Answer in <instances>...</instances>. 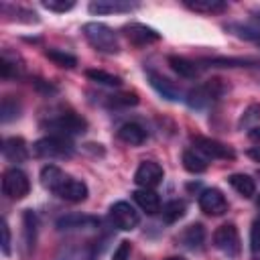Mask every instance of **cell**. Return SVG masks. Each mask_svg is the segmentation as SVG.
I'll return each mask as SVG.
<instances>
[{
	"label": "cell",
	"mask_w": 260,
	"mask_h": 260,
	"mask_svg": "<svg viewBox=\"0 0 260 260\" xmlns=\"http://www.w3.org/2000/svg\"><path fill=\"white\" fill-rule=\"evenodd\" d=\"M83 37L100 53L116 55L120 51L118 35L108 24H104V22H87V24H83Z\"/></svg>",
	"instance_id": "6da1fadb"
},
{
	"label": "cell",
	"mask_w": 260,
	"mask_h": 260,
	"mask_svg": "<svg viewBox=\"0 0 260 260\" xmlns=\"http://www.w3.org/2000/svg\"><path fill=\"white\" fill-rule=\"evenodd\" d=\"M43 128L55 132V136H75V134H83L87 130V122L85 118H81L75 112H59L55 116H51L49 120L43 122Z\"/></svg>",
	"instance_id": "7a4b0ae2"
},
{
	"label": "cell",
	"mask_w": 260,
	"mask_h": 260,
	"mask_svg": "<svg viewBox=\"0 0 260 260\" xmlns=\"http://www.w3.org/2000/svg\"><path fill=\"white\" fill-rule=\"evenodd\" d=\"M225 89H228V87L221 83V79H209V81H205L203 85H197V87L189 89L187 95H185V102H187V106L193 108V110H203V108L209 106L213 100H219Z\"/></svg>",
	"instance_id": "3957f363"
},
{
	"label": "cell",
	"mask_w": 260,
	"mask_h": 260,
	"mask_svg": "<svg viewBox=\"0 0 260 260\" xmlns=\"http://www.w3.org/2000/svg\"><path fill=\"white\" fill-rule=\"evenodd\" d=\"M32 154L39 158H69L73 154V144L65 136H45L32 144Z\"/></svg>",
	"instance_id": "277c9868"
},
{
	"label": "cell",
	"mask_w": 260,
	"mask_h": 260,
	"mask_svg": "<svg viewBox=\"0 0 260 260\" xmlns=\"http://www.w3.org/2000/svg\"><path fill=\"white\" fill-rule=\"evenodd\" d=\"M28 191H30V181H28L24 171L12 167V169H8L4 173V177H2V193L8 199H16L18 201V199L26 197Z\"/></svg>",
	"instance_id": "5b68a950"
},
{
	"label": "cell",
	"mask_w": 260,
	"mask_h": 260,
	"mask_svg": "<svg viewBox=\"0 0 260 260\" xmlns=\"http://www.w3.org/2000/svg\"><path fill=\"white\" fill-rule=\"evenodd\" d=\"M213 246L225 254L228 258H236L240 254V234L234 223H223L213 232Z\"/></svg>",
	"instance_id": "8992f818"
},
{
	"label": "cell",
	"mask_w": 260,
	"mask_h": 260,
	"mask_svg": "<svg viewBox=\"0 0 260 260\" xmlns=\"http://www.w3.org/2000/svg\"><path fill=\"white\" fill-rule=\"evenodd\" d=\"M110 217L114 221V225L122 232H130L140 223V215L138 211L128 203V201H116L110 207Z\"/></svg>",
	"instance_id": "52a82bcc"
},
{
	"label": "cell",
	"mask_w": 260,
	"mask_h": 260,
	"mask_svg": "<svg viewBox=\"0 0 260 260\" xmlns=\"http://www.w3.org/2000/svg\"><path fill=\"white\" fill-rule=\"evenodd\" d=\"M51 193H55V195H57L59 199H63V201L79 203V201H83V199L87 197V185H85L83 181H79V179H73V177L65 175V177L59 181V185H57Z\"/></svg>",
	"instance_id": "ba28073f"
},
{
	"label": "cell",
	"mask_w": 260,
	"mask_h": 260,
	"mask_svg": "<svg viewBox=\"0 0 260 260\" xmlns=\"http://www.w3.org/2000/svg\"><path fill=\"white\" fill-rule=\"evenodd\" d=\"M193 146L197 152L205 154L207 158H223V160H232L236 156V152L232 150V146L219 142V140H213V138H207V136H193Z\"/></svg>",
	"instance_id": "9c48e42d"
},
{
	"label": "cell",
	"mask_w": 260,
	"mask_h": 260,
	"mask_svg": "<svg viewBox=\"0 0 260 260\" xmlns=\"http://www.w3.org/2000/svg\"><path fill=\"white\" fill-rule=\"evenodd\" d=\"M201 211H205L207 215H223L228 211V201L223 197V193L219 189H203L199 193V199H197Z\"/></svg>",
	"instance_id": "30bf717a"
},
{
	"label": "cell",
	"mask_w": 260,
	"mask_h": 260,
	"mask_svg": "<svg viewBox=\"0 0 260 260\" xmlns=\"http://www.w3.org/2000/svg\"><path fill=\"white\" fill-rule=\"evenodd\" d=\"M162 167L156 160H142L134 173V181L144 189H152L162 181Z\"/></svg>",
	"instance_id": "8fae6325"
},
{
	"label": "cell",
	"mask_w": 260,
	"mask_h": 260,
	"mask_svg": "<svg viewBox=\"0 0 260 260\" xmlns=\"http://www.w3.org/2000/svg\"><path fill=\"white\" fill-rule=\"evenodd\" d=\"M124 35H126V39H128L132 45H136V47H144V45H150V43L160 41V35H158L154 28H150V26H146V24H140V22H130V24H126V26H124Z\"/></svg>",
	"instance_id": "7c38bea8"
},
{
	"label": "cell",
	"mask_w": 260,
	"mask_h": 260,
	"mask_svg": "<svg viewBox=\"0 0 260 260\" xmlns=\"http://www.w3.org/2000/svg\"><path fill=\"white\" fill-rule=\"evenodd\" d=\"M57 230L71 232V230H95L100 225V219L93 215H81V213H69L57 219Z\"/></svg>",
	"instance_id": "4fadbf2b"
},
{
	"label": "cell",
	"mask_w": 260,
	"mask_h": 260,
	"mask_svg": "<svg viewBox=\"0 0 260 260\" xmlns=\"http://www.w3.org/2000/svg\"><path fill=\"white\" fill-rule=\"evenodd\" d=\"M134 8H138V4L128 0H93L87 6L91 14H120V12H132Z\"/></svg>",
	"instance_id": "5bb4252c"
},
{
	"label": "cell",
	"mask_w": 260,
	"mask_h": 260,
	"mask_svg": "<svg viewBox=\"0 0 260 260\" xmlns=\"http://www.w3.org/2000/svg\"><path fill=\"white\" fill-rule=\"evenodd\" d=\"M148 81H150V85L165 98V100H171V102H179V100H185L183 98V91H181V87L179 85H175L171 79H167V77H162L160 73H156V71H148Z\"/></svg>",
	"instance_id": "9a60e30c"
},
{
	"label": "cell",
	"mask_w": 260,
	"mask_h": 260,
	"mask_svg": "<svg viewBox=\"0 0 260 260\" xmlns=\"http://www.w3.org/2000/svg\"><path fill=\"white\" fill-rule=\"evenodd\" d=\"M2 154L10 162H22L28 158V146L22 138L10 136V138H4V142H2Z\"/></svg>",
	"instance_id": "2e32d148"
},
{
	"label": "cell",
	"mask_w": 260,
	"mask_h": 260,
	"mask_svg": "<svg viewBox=\"0 0 260 260\" xmlns=\"http://www.w3.org/2000/svg\"><path fill=\"white\" fill-rule=\"evenodd\" d=\"M203 242H205V230L201 223H191L177 236V244H181L187 250H199Z\"/></svg>",
	"instance_id": "e0dca14e"
},
{
	"label": "cell",
	"mask_w": 260,
	"mask_h": 260,
	"mask_svg": "<svg viewBox=\"0 0 260 260\" xmlns=\"http://www.w3.org/2000/svg\"><path fill=\"white\" fill-rule=\"evenodd\" d=\"M22 71H24V63H22L20 55L4 49L2 59H0V75L4 79H12V77H20Z\"/></svg>",
	"instance_id": "ac0fdd59"
},
{
	"label": "cell",
	"mask_w": 260,
	"mask_h": 260,
	"mask_svg": "<svg viewBox=\"0 0 260 260\" xmlns=\"http://www.w3.org/2000/svg\"><path fill=\"white\" fill-rule=\"evenodd\" d=\"M22 250L24 256H28V252L35 250V242H37V215L35 211L26 209L22 213Z\"/></svg>",
	"instance_id": "d6986e66"
},
{
	"label": "cell",
	"mask_w": 260,
	"mask_h": 260,
	"mask_svg": "<svg viewBox=\"0 0 260 260\" xmlns=\"http://www.w3.org/2000/svg\"><path fill=\"white\" fill-rule=\"evenodd\" d=\"M132 197H134V201L138 203V207H140L142 211H146L148 215H154L156 211H160V197H158L156 191L140 187V189H136V191L132 193Z\"/></svg>",
	"instance_id": "ffe728a7"
},
{
	"label": "cell",
	"mask_w": 260,
	"mask_h": 260,
	"mask_svg": "<svg viewBox=\"0 0 260 260\" xmlns=\"http://www.w3.org/2000/svg\"><path fill=\"white\" fill-rule=\"evenodd\" d=\"M116 134H118V138H120L122 142L132 144V146L142 144V142L146 140V136H148L146 130H144L140 124H136V122H126V124H122Z\"/></svg>",
	"instance_id": "44dd1931"
},
{
	"label": "cell",
	"mask_w": 260,
	"mask_h": 260,
	"mask_svg": "<svg viewBox=\"0 0 260 260\" xmlns=\"http://www.w3.org/2000/svg\"><path fill=\"white\" fill-rule=\"evenodd\" d=\"M167 61H169L171 69L175 73H179L181 77H185V79H197L199 77V67H197L195 61L185 59V57H179V55H171Z\"/></svg>",
	"instance_id": "7402d4cb"
},
{
	"label": "cell",
	"mask_w": 260,
	"mask_h": 260,
	"mask_svg": "<svg viewBox=\"0 0 260 260\" xmlns=\"http://www.w3.org/2000/svg\"><path fill=\"white\" fill-rule=\"evenodd\" d=\"M185 6L199 14H219L228 8L223 0H185Z\"/></svg>",
	"instance_id": "603a6c76"
},
{
	"label": "cell",
	"mask_w": 260,
	"mask_h": 260,
	"mask_svg": "<svg viewBox=\"0 0 260 260\" xmlns=\"http://www.w3.org/2000/svg\"><path fill=\"white\" fill-rule=\"evenodd\" d=\"M228 183L232 185L234 191H238L242 197H252L256 193V183L250 175H244V173H234L228 177Z\"/></svg>",
	"instance_id": "cb8c5ba5"
},
{
	"label": "cell",
	"mask_w": 260,
	"mask_h": 260,
	"mask_svg": "<svg viewBox=\"0 0 260 260\" xmlns=\"http://www.w3.org/2000/svg\"><path fill=\"white\" fill-rule=\"evenodd\" d=\"M63 177H65V173H63L59 167H55V165H47V167L41 169V183H43V187L49 189V191H53V189L59 185V181H61Z\"/></svg>",
	"instance_id": "d4e9b609"
},
{
	"label": "cell",
	"mask_w": 260,
	"mask_h": 260,
	"mask_svg": "<svg viewBox=\"0 0 260 260\" xmlns=\"http://www.w3.org/2000/svg\"><path fill=\"white\" fill-rule=\"evenodd\" d=\"M20 116V102L12 95H4L2 98V106H0V120L6 124L14 118Z\"/></svg>",
	"instance_id": "484cf974"
},
{
	"label": "cell",
	"mask_w": 260,
	"mask_h": 260,
	"mask_svg": "<svg viewBox=\"0 0 260 260\" xmlns=\"http://www.w3.org/2000/svg\"><path fill=\"white\" fill-rule=\"evenodd\" d=\"M260 122V104H250L244 112H242V116H240V120H238V128L240 130H252L256 124Z\"/></svg>",
	"instance_id": "4316f807"
},
{
	"label": "cell",
	"mask_w": 260,
	"mask_h": 260,
	"mask_svg": "<svg viewBox=\"0 0 260 260\" xmlns=\"http://www.w3.org/2000/svg\"><path fill=\"white\" fill-rule=\"evenodd\" d=\"M85 75L95 81V83H102V85H110V87H120L122 85V79L114 73H108V71H102V69H87Z\"/></svg>",
	"instance_id": "83f0119b"
},
{
	"label": "cell",
	"mask_w": 260,
	"mask_h": 260,
	"mask_svg": "<svg viewBox=\"0 0 260 260\" xmlns=\"http://www.w3.org/2000/svg\"><path fill=\"white\" fill-rule=\"evenodd\" d=\"M183 167H185L189 173L197 175V173H203V171L207 169V162H205V158L199 156L195 150H185V152H183Z\"/></svg>",
	"instance_id": "f1b7e54d"
},
{
	"label": "cell",
	"mask_w": 260,
	"mask_h": 260,
	"mask_svg": "<svg viewBox=\"0 0 260 260\" xmlns=\"http://www.w3.org/2000/svg\"><path fill=\"white\" fill-rule=\"evenodd\" d=\"M185 211H187V205H185V201H181V199H175V201H169V203L165 205V209H162V217H165V221L173 223V221L181 219V217L185 215Z\"/></svg>",
	"instance_id": "f546056e"
},
{
	"label": "cell",
	"mask_w": 260,
	"mask_h": 260,
	"mask_svg": "<svg viewBox=\"0 0 260 260\" xmlns=\"http://www.w3.org/2000/svg\"><path fill=\"white\" fill-rule=\"evenodd\" d=\"M47 57H49L55 65H59V67L71 69V67L77 65V59H75L71 53H65V51H61V49H49V51H47Z\"/></svg>",
	"instance_id": "4dcf8cb0"
},
{
	"label": "cell",
	"mask_w": 260,
	"mask_h": 260,
	"mask_svg": "<svg viewBox=\"0 0 260 260\" xmlns=\"http://www.w3.org/2000/svg\"><path fill=\"white\" fill-rule=\"evenodd\" d=\"M108 104L110 106H122V108H128V106H136L138 104V95L136 93H130V91H124V93H114V95H108Z\"/></svg>",
	"instance_id": "1f68e13d"
},
{
	"label": "cell",
	"mask_w": 260,
	"mask_h": 260,
	"mask_svg": "<svg viewBox=\"0 0 260 260\" xmlns=\"http://www.w3.org/2000/svg\"><path fill=\"white\" fill-rule=\"evenodd\" d=\"M43 6L51 12H67L75 6L73 0H43Z\"/></svg>",
	"instance_id": "d6a6232c"
},
{
	"label": "cell",
	"mask_w": 260,
	"mask_h": 260,
	"mask_svg": "<svg viewBox=\"0 0 260 260\" xmlns=\"http://www.w3.org/2000/svg\"><path fill=\"white\" fill-rule=\"evenodd\" d=\"M0 232H2V254L4 256H8L10 254V228H8V221L6 219H2V223H0Z\"/></svg>",
	"instance_id": "836d02e7"
},
{
	"label": "cell",
	"mask_w": 260,
	"mask_h": 260,
	"mask_svg": "<svg viewBox=\"0 0 260 260\" xmlns=\"http://www.w3.org/2000/svg\"><path fill=\"white\" fill-rule=\"evenodd\" d=\"M130 252H132V246H130V242L122 240V242L118 244V248L114 250V256H112V260H128V258H130Z\"/></svg>",
	"instance_id": "e575fe53"
},
{
	"label": "cell",
	"mask_w": 260,
	"mask_h": 260,
	"mask_svg": "<svg viewBox=\"0 0 260 260\" xmlns=\"http://www.w3.org/2000/svg\"><path fill=\"white\" fill-rule=\"evenodd\" d=\"M250 250L252 252H260V221L252 223V230H250Z\"/></svg>",
	"instance_id": "d590c367"
},
{
	"label": "cell",
	"mask_w": 260,
	"mask_h": 260,
	"mask_svg": "<svg viewBox=\"0 0 260 260\" xmlns=\"http://www.w3.org/2000/svg\"><path fill=\"white\" fill-rule=\"evenodd\" d=\"M248 156L254 160V162H260V146H254L248 150Z\"/></svg>",
	"instance_id": "8d00e7d4"
},
{
	"label": "cell",
	"mask_w": 260,
	"mask_h": 260,
	"mask_svg": "<svg viewBox=\"0 0 260 260\" xmlns=\"http://www.w3.org/2000/svg\"><path fill=\"white\" fill-rule=\"evenodd\" d=\"M248 136H250L252 140H260V126H254V128L248 132Z\"/></svg>",
	"instance_id": "74e56055"
},
{
	"label": "cell",
	"mask_w": 260,
	"mask_h": 260,
	"mask_svg": "<svg viewBox=\"0 0 260 260\" xmlns=\"http://www.w3.org/2000/svg\"><path fill=\"white\" fill-rule=\"evenodd\" d=\"M165 260H187V258H183V256H169V258H165Z\"/></svg>",
	"instance_id": "f35d334b"
},
{
	"label": "cell",
	"mask_w": 260,
	"mask_h": 260,
	"mask_svg": "<svg viewBox=\"0 0 260 260\" xmlns=\"http://www.w3.org/2000/svg\"><path fill=\"white\" fill-rule=\"evenodd\" d=\"M258 205H260V195H258Z\"/></svg>",
	"instance_id": "ab89813d"
},
{
	"label": "cell",
	"mask_w": 260,
	"mask_h": 260,
	"mask_svg": "<svg viewBox=\"0 0 260 260\" xmlns=\"http://www.w3.org/2000/svg\"><path fill=\"white\" fill-rule=\"evenodd\" d=\"M258 45H260V41H258Z\"/></svg>",
	"instance_id": "60d3db41"
},
{
	"label": "cell",
	"mask_w": 260,
	"mask_h": 260,
	"mask_svg": "<svg viewBox=\"0 0 260 260\" xmlns=\"http://www.w3.org/2000/svg\"><path fill=\"white\" fill-rule=\"evenodd\" d=\"M258 260H260V258H258Z\"/></svg>",
	"instance_id": "b9f144b4"
}]
</instances>
